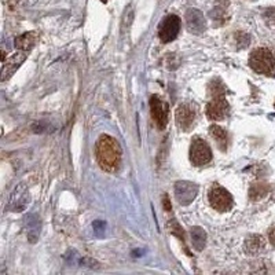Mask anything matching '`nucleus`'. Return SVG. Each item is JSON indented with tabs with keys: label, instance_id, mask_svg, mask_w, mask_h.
<instances>
[{
	"label": "nucleus",
	"instance_id": "1",
	"mask_svg": "<svg viewBox=\"0 0 275 275\" xmlns=\"http://www.w3.org/2000/svg\"><path fill=\"white\" fill-rule=\"evenodd\" d=\"M95 154L99 166L106 172H116L121 165L123 150L119 142L110 135H100L95 145Z\"/></svg>",
	"mask_w": 275,
	"mask_h": 275
},
{
	"label": "nucleus",
	"instance_id": "2",
	"mask_svg": "<svg viewBox=\"0 0 275 275\" xmlns=\"http://www.w3.org/2000/svg\"><path fill=\"white\" fill-rule=\"evenodd\" d=\"M249 66L260 75H270L275 69V59L268 48H256L249 55Z\"/></svg>",
	"mask_w": 275,
	"mask_h": 275
},
{
	"label": "nucleus",
	"instance_id": "3",
	"mask_svg": "<svg viewBox=\"0 0 275 275\" xmlns=\"http://www.w3.org/2000/svg\"><path fill=\"white\" fill-rule=\"evenodd\" d=\"M211 160H212V150L208 143L201 138H193L190 146V161L194 165L201 166L209 164Z\"/></svg>",
	"mask_w": 275,
	"mask_h": 275
},
{
	"label": "nucleus",
	"instance_id": "4",
	"mask_svg": "<svg viewBox=\"0 0 275 275\" xmlns=\"http://www.w3.org/2000/svg\"><path fill=\"white\" fill-rule=\"evenodd\" d=\"M209 202H211V207L219 212H227L232 208L234 199L224 187L220 185H214L209 191Z\"/></svg>",
	"mask_w": 275,
	"mask_h": 275
},
{
	"label": "nucleus",
	"instance_id": "5",
	"mask_svg": "<svg viewBox=\"0 0 275 275\" xmlns=\"http://www.w3.org/2000/svg\"><path fill=\"white\" fill-rule=\"evenodd\" d=\"M181 30V18L175 14H171L162 19L158 28V36L162 43H171L174 42Z\"/></svg>",
	"mask_w": 275,
	"mask_h": 275
},
{
	"label": "nucleus",
	"instance_id": "6",
	"mask_svg": "<svg viewBox=\"0 0 275 275\" xmlns=\"http://www.w3.org/2000/svg\"><path fill=\"white\" fill-rule=\"evenodd\" d=\"M29 202H30V195H29L28 187L24 183H19V185H17L14 191L10 194L6 208L11 212H22L26 209Z\"/></svg>",
	"mask_w": 275,
	"mask_h": 275
},
{
	"label": "nucleus",
	"instance_id": "7",
	"mask_svg": "<svg viewBox=\"0 0 275 275\" xmlns=\"http://www.w3.org/2000/svg\"><path fill=\"white\" fill-rule=\"evenodd\" d=\"M195 119H197V112H195V108L193 104H182L181 106L176 109V124H178V127H179L182 131L187 132V131L193 128Z\"/></svg>",
	"mask_w": 275,
	"mask_h": 275
},
{
	"label": "nucleus",
	"instance_id": "8",
	"mask_svg": "<svg viewBox=\"0 0 275 275\" xmlns=\"http://www.w3.org/2000/svg\"><path fill=\"white\" fill-rule=\"evenodd\" d=\"M175 195L178 202L183 207H187L198 195V186L193 182L179 181L175 183Z\"/></svg>",
	"mask_w": 275,
	"mask_h": 275
},
{
	"label": "nucleus",
	"instance_id": "9",
	"mask_svg": "<svg viewBox=\"0 0 275 275\" xmlns=\"http://www.w3.org/2000/svg\"><path fill=\"white\" fill-rule=\"evenodd\" d=\"M150 110L158 129H165L168 124V104L164 102L158 95H153L150 98Z\"/></svg>",
	"mask_w": 275,
	"mask_h": 275
},
{
	"label": "nucleus",
	"instance_id": "10",
	"mask_svg": "<svg viewBox=\"0 0 275 275\" xmlns=\"http://www.w3.org/2000/svg\"><path fill=\"white\" fill-rule=\"evenodd\" d=\"M230 113V105L224 96H215L207 105V116L212 121L226 119Z\"/></svg>",
	"mask_w": 275,
	"mask_h": 275
},
{
	"label": "nucleus",
	"instance_id": "11",
	"mask_svg": "<svg viewBox=\"0 0 275 275\" xmlns=\"http://www.w3.org/2000/svg\"><path fill=\"white\" fill-rule=\"evenodd\" d=\"M28 58V51H17L14 54H10L9 58L3 61V67H2V81L9 80L10 77L18 71V67L25 62Z\"/></svg>",
	"mask_w": 275,
	"mask_h": 275
},
{
	"label": "nucleus",
	"instance_id": "12",
	"mask_svg": "<svg viewBox=\"0 0 275 275\" xmlns=\"http://www.w3.org/2000/svg\"><path fill=\"white\" fill-rule=\"evenodd\" d=\"M186 26H187V30H189L190 33H204L205 29H207L204 14L197 9H190L186 13Z\"/></svg>",
	"mask_w": 275,
	"mask_h": 275
},
{
	"label": "nucleus",
	"instance_id": "13",
	"mask_svg": "<svg viewBox=\"0 0 275 275\" xmlns=\"http://www.w3.org/2000/svg\"><path fill=\"white\" fill-rule=\"evenodd\" d=\"M25 230H26L29 242L35 244L38 241L40 237V231H42V220L39 218V215L30 214L25 218Z\"/></svg>",
	"mask_w": 275,
	"mask_h": 275
},
{
	"label": "nucleus",
	"instance_id": "14",
	"mask_svg": "<svg viewBox=\"0 0 275 275\" xmlns=\"http://www.w3.org/2000/svg\"><path fill=\"white\" fill-rule=\"evenodd\" d=\"M244 249H245V253L249 255V256L260 255L261 252L266 249V239L261 235H259V234H252V235L247 237V239H245Z\"/></svg>",
	"mask_w": 275,
	"mask_h": 275
},
{
	"label": "nucleus",
	"instance_id": "15",
	"mask_svg": "<svg viewBox=\"0 0 275 275\" xmlns=\"http://www.w3.org/2000/svg\"><path fill=\"white\" fill-rule=\"evenodd\" d=\"M209 132L212 135V138L215 139V142L218 145V147L222 150V152H226L227 150L228 145H230V138H228V132L224 128H222L220 125H211L209 127Z\"/></svg>",
	"mask_w": 275,
	"mask_h": 275
},
{
	"label": "nucleus",
	"instance_id": "16",
	"mask_svg": "<svg viewBox=\"0 0 275 275\" xmlns=\"http://www.w3.org/2000/svg\"><path fill=\"white\" fill-rule=\"evenodd\" d=\"M38 42V33L36 32H26V33L19 35L15 38V47L21 51H29L35 47V44Z\"/></svg>",
	"mask_w": 275,
	"mask_h": 275
},
{
	"label": "nucleus",
	"instance_id": "17",
	"mask_svg": "<svg viewBox=\"0 0 275 275\" xmlns=\"http://www.w3.org/2000/svg\"><path fill=\"white\" fill-rule=\"evenodd\" d=\"M228 3L226 0H218V5L215 6V9L212 10V13H211V17L219 22L220 25H223L227 22L228 19H230V15H228L227 11Z\"/></svg>",
	"mask_w": 275,
	"mask_h": 275
},
{
	"label": "nucleus",
	"instance_id": "18",
	"mask_svg": "<svg viewBox=\"0 0 275 275\" xmlns=\"http://www.w3.org/2000/svg\"><path fill=\"white\" fill-rule=\"evenodd\" d=\"M190 235H191V244L195 251L201 252L207 245V232L204 228L201 227H193L190 230Z\"/></svg>",
	"mask_w": 275,
	"mask_h": 275
},
{
	"label": "nucleus",
	"instance_id": "19",
	"mask_svg": "<svg viewBox=\"0 0 275 275\" xmlns=\"http://www.w3.org/2000/svg\"><path fill=\"white\" fill-rule=\"evenodd\" d=\"M270 191V186L267 183H255V185L251 186L249 189V198L252 201H259V199L264 198Z\"/></svg>",
	"mask_w": 275,
	"mask_h": 275
},
{
	"label": "nucleus",
	"instance_id": "20",
	"mask_svg": "<svg viewBox=\"0 0 275 275\" xmlns=\"http://www.w3.org/2000/svg\"><path fill=\"white\" fill-rule=\"evenodd\" d=\"M209 94L212 98L215 96H224L226 94V87L222 83V80H219V79H215V80L211 81V84H209Z\"/></svg>",
	"mask_w": 275,
	"mask_h": 275
},
{
	"label": "nucleus",
	"instance_id": "21",
	"mask_svg": "<svg viewBox=\"0 0 275 275\" xmlns=\"http://www.w3.org/2000/svg\"><path fill=\"white\" fill-rule=\"evenodd\" d=\"M166 227H168V230H169L172 235H175V237L179 238L182 242H185V230H183L181 224L176 222L175 219H171V220L168 222V224H166Z\"/></svg>",
	"mask_w": 275,
	"mask_h": 275
},
{
	"label": "nucleus",
	"instance_id": "22",
	"mask_svg": "<svg viewBox=\"0 0 275 275\" xmlns=\"http://www.w3.org/2000/svg\"><path fill=\"white\" fill-rule=\"evenodd\" d=\"M235 38H237V43L239 44V47L242 48L247 47L249 42H251V38H249L247 33H244V32H237Z\"/></svg>",
	"mask_w": 275,
	"mask_h": 275
},
{
	"label": "nucleus",
	"instance_id": "23",
	"mask_svg": "<svg viewBox=\"0 0 275 275\" xmlns=\"http://www.w3.org/2000/svg\"><path fill=\"white\" fill-rule=\"evenodd\" d=\"M268 239H270L271 244L275 247V224L271 226L270 230H268Z\"/></svg>",
	"mask_w": 275,
	"mask_h": 275
},
{
	"label": "nucleus",
	"instance_id": "24",
	"mask_svg": "<svg viewBox=\"0 0 275 275\" xmlns=\"http://www.w3.org/2000/svg\"><path fill=\"white\" fill-rule=\"evenodd\" d=\"M164 208L166 209V211H171V201H169V197L168 195H164Z\"/></svg>",
	"mask_w": 275,
	"mask_h": 275
},
{
	"label": "nucleus",
	"instance_id": "25",
	"mask_svg": "<svg viewBox=\"0 0 275 275\" xmlns=\"http://www.w3.org/2000/svg\"><path fill=\"white\" fill-rule=\"evenodd\" d=\"M100 2H102V3H106V2H109V0H100Z\"/></svg>",
	"mask_w": 275,
	"mask_h": 275
}]
</instances>
